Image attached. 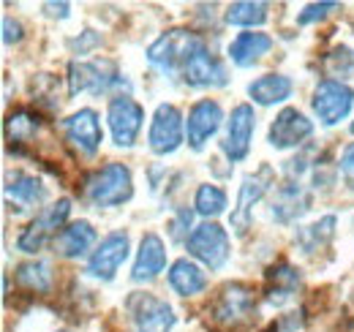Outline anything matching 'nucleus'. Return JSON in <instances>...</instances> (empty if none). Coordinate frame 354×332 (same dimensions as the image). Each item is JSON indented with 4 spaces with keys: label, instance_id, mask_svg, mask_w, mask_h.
<instances>
[{
    "label": "nucleus",
    "instance_id": "obj_28",
    "mask_svg": "<svg viewBox=\"0 0 354 332\" xmlns=\"http://www.w3.org/2000/svg\"><path fill=\"white\" fill-rule=\"evenodd\" d=\"M17 281L19 286L36 294H46L52 289V267L46 261H28L17 267Z\"/></svg>",
    "mask_w": 354,
    "mask_h": 332
},
{
    "label": "nucleus",
    "instance_id": "obj_12",
    "mask_svg": "<svg viewBox=\"0 0 354 332\" xmlns=\"http://www.w3.org/2000/svg\"><path fill=\"white\" fill-rule=\"evenodd\" d=\"M129 259V234L126 232H112L101 240V246L93 250L88 261V275L98 281H112L120 264Z\"/></svg>",
    "mask_w": 354,
    "mask_h": 332
},
{
    "label": "nucleus",
    "instance_id": "obj_19",
    "mask_svg": "<svg viewBox=\"0 0 354 332\" xmlns=\"http://www.w3.org/2000/svg\"><path fill=\"white\" fill-rule=\"evenodd\" d=\"M6 196L17 205V210L36 208V205H41L46 199V185L36 174L14 172V174H8V180H6Z\"/></svg>",
    "mask_w": 354,
    "mask_h": 332
},
{
    "label": "nucleus",
    "instance_id": "obj_23",
    "mask_svg": "<svg viewBox=\"0 0 354 332\" xmlns=\"http://www.w3.org/2000/svg\"><path fill=\"white\" fill-rule=\"evenodd\" d=\"M300 286V270L281 261L275 267H270L267 273V299L272 305H283L286 299H292V294Z\"/></svg>",
    "mask_w": 354,
    "mask_h": 332
},
{
    "label": "nucleus",
    "instance_id": "obj_33",
    "mask_svg": "<svg viewBox=\"0 0 354 332\" xmlns=\"http://www.w3.org/2000/svg\"><path fill=\"white\" fill-rule=\"evenodd\" d=\"M341 174H344V183L354 191V145H349L341 156Z\"/></svg>",
    "mask_w": 354,
    "mask_h": 332
},
{
    "label": "nucleus",
    "instance_id": "obj_30",
    "mask_svg": "<svg viewBox=\"0 0 354 332\" xmlns=\"http://www.w3.org/2000/svg\"><path fill=\"white\" fill-rule=\"evenodd\" d=\"M194 208L199 215L205 218H213V215H221L226 210V194H223L218 185H199L196 188V199H194Z\"/></svg>",
    "mask_w": 354,
    "mask_h": 332
},
{
    "label": "nucleus",
    "instance_id": "obj_27",
    "mask_svg": "<svg viewBox=\"0 0 354 332\" xmlns=\"http://www.w3.org/2000/svg\"><path fill=\"white\" fill-rule=\"evenodd\" d=\"M39 128H41L39 115L22 109V112L8 115V120H6V139L11 142V147H22V145H28L30 139H36Z\"/></svg>",
    "mask_w": 354,
    "mask_h": 332
},
{
    "label": "nucleus",
    "instance_id": "obj_32",
    "mask_svg": "<svg viewBox=\"0 0 354 332\" xmlns=\"http://www.w3.org/2000/svg\"><path fill=\"white\" fill-rule=\"evenodd\" d=\"M338 8V3H310L306 6L300 14H297V22L300 25H313V22H319V19H324L330 11H335Z\"/></svg>",
    "mask_w": 354,
    "mask_h": 332
},
{
    "label": "nucleus",
    "instance_id": "obj_9",
    "mask_svg": "<svg viewBox=\"0 0 354 332\" xmlns=\"http://www.w3.org/2000/svg\"><path fill=\"white\" fill-rule=\"evenodd\" d=\"M106 120H109V131L118 147H131L142 131V120H145V109L129 98V95H118L109 101L106 109Z\"/></svg>",
    "mask_w": 354,
    "mask_h": 332
},
{
    "label": "nucleus",
    "instance_id": "obj_31",
    "mask_svg": "<svg viewBox=\"0 0 354 332\" xmlns=\"http://www.w3.org/2000/svg\"><path fill=\"white\" fill-rule=\"evenodd\" d=\"M324 71L330 74V77H341V82L346 80V77H352L354 74V49L352 46H335L327 57H324Z\"/></svg>",
    "mask_w": 354,
    "mask_h": 332
},
{
    "label": "nucleus",
    "instance_id": "obj_14",
    "mask_svg": "<svg viewBox=\"0 0 354 332\" xmlns=\"http://www.w3.org/2000/svg\"><path fill=\"white\" fill-rule=\"evenodd\" d=\"M310 133H313V123H310L303 112H297V109H283V112H278V118L270 125L267 142H270L275 150H286V147L303 145Z\"/></svg>",
    "mask_w": 354,
    "mask_h": 332
},
{
    "label": "nucleus",
    "instance_id": "obj_16",
    "mask_svg": "<svg viewBox=\"0 0 354 332\" xmlns=\"http://www.w3.org/2000/svg\"><path fill=\"white\" fill-rule=\"evenodd\" d=\"M183 80L191 84V87H221L226 84V68L221 66L218 57L210 55V49L202 44L191 57L188 63L183 66Z\"/></svg>",
    "mask_w": 354,
    "mask_h": 332
},
{
    "label": "nucleus",
    "instance_id": "obj_36",
    "mask_svg": "<svg viewBox=\"0 0 354 332\" xmlns=\"http://www.w3.org/2000/svg\"><path fill=\"white\" fill-rule=\"evenodd\" d=\"M44 8L49 17H60V19L68 17V3H46Z\"/></svg>",
    "mask_w": 354,
    "mask_h": 332
},
{
    "label": "nucleus",
    "instance_id": "obj_3",
    "mask_svg": "<svg viewBox=\"0 0 354 332\" xmlns=\"http://www.w3.org/2000/svg\"><path fill=\"white\" fill-rule=\"evenodd\" d=\"M126 313H129V324H131L129 332H172V327H175L172 308L147 291L129 294Z\"/></svg>",
    "mask_w": 354,
    "mask_h": 332
},
{
    "label": "nucleus",
    "instance_id": "obj_13",
    "mask_svg": "<svg viewBox=\"0 0 354 332\" xmlns=\"http://www.w3.org/2000/svg\"><path fill=\"white\" fill-rule=\"evenodd\" d=\"M254 313V291L245 284H226L216 302H213V319L221 324H240Z\"/></svg>",
    "mask_w": 354,
    "mask_h": 332
},
{
    "label": "nucleus",
    "instance_id": "obj_5",
    "mask_svg": "<svg viewBox=\"0 0 354 332\" xmlns=\"http://www.w3.org/2000/svg\"><path fill=\"white\" fill-rule=\"evenodd\" d=\"M313 112L316 118L324 125H335L341 123L344 118H349L354 104V93L346 82H338V80H324V82L316 84L313 90Z\"/></svg>",
    "mask_w": 354,
    "mask_h": 332
},
{
    "label": "nucleus",
    "instance_id": "obj_37",
    "mask_svg": "<svg viewBox=\"0 0 354 332\" xmlns=\"http://www.w3.org/2000/svg\"><path fill=\"white\" fill-rule=\"evenodd\" d=\"M352 133H354V123H352Z\"/></svg>",
    "mask_w": 354,
    "mask_h": 332
},
{
    "label": "nucleus",
    "instance_id": "obj_29",
    "mask_svg": "<svg viewBox=\"0 0 354 332\" xmlns=\"http://www.w3.org/2000/svg\"><path fill=\"white\" fill-rule=\"evenodd\" d=\"M267 19V3H254V0H237L226 8V22L240 25V28H254Z\"/></svg>",
    "mask_w": 354,
    "mask_h": 332
},
{
    "label": "nucleus",
    "instance_id": "obj_35",
    "mask_svg": "<svg viewBox=\"0 0 354 332\" xmlns=\"http://www.w3.org/2000/svg\"><path fill=\"white\" fill-rule=\"evenodd\" d=\"M95 44H98V36H95L93 30H85L82 42H80V39H74V42H71V46H74V49H80V55H85L90 46H95Z\"/></svg>",
    "mask_w": 354,
    "mask_h": 332
},
{
    "label": "nucleus",
    "instance_id": "obj_4",
    "mask_svg": "<svg viewBox=\"0 0 354 332\" xmlns=\"http://www.w3.org/2000/svg\"><path fill=\"white\" fill-rule=\"evenodd\" d=\"M68 212H71V202H68V199H57L55 205L44 208L25 229H22V234L17 237V248L25 250V253L41 250L46 246V240L57 234V229L63 232V223H66Z\"/></svg>",
    "mask_w": 354,
    "mask_h": 332
},
{
    "label": "nucleus",
    "instance_id": "obj_15",
    "mask_svg": "<svg viewBox=\"0 0 354 332\" xmlns=\"http://www.w3.org/2000/svg\"><path fill=\"white\" fill-rule=\"evenodd\" d=\"M221 120H223V112L216 101H210V98L196 101V104L191 107V112H188V120H185L188 145H191L194 150H202V147L210 142V136L218 131Z\"/></svg>",
    "mask_w": 354,
    "mask_h": 332
},
{
    "label": "nucleus",
    "instance_id": "obj_2",
    "mask_svg": "<svg viewBox=\"0 0 354 332\" xmlns=\"http://www.w3.org/2000/svg\"><path fill=\"white\" fill-rule=\"evenodd\" d=\"M202 39L191 30H183V28H175V30H167L164 36H158L156 42L150 44L147 49V60L153 68H158L161 74H183V66L188 63V57L202 46Z\"/></svg>",
    "mask_w": 354,
    "mask_h": 332
},
{
    "label": "nucleus",
    "instance_id": "obj_26",
    "mask_svg": "<svg viewBox=\"0 0 354 332\" xmlns=\"http://www.w3.org/2000/svg\"><path fill=\"white\" fill-rule=\"evenodd\" d=\"M335 223H338L335 215H324L316 223L300 229L297 232V246L303 248V253H316L319 248H324L333 240V234H335Z\"/></svg>",
    "mask_w": 354,
    "mask_h": 332
},
{
    "label": "nucleus",
    "instance_id": "obj_1",
    "mask_svg": "<svg viewBox=\"0 0 354 332\" xmlns=\"http://www.w3.org/2000/svg\"><path fill=\"white\" fill-rule=\"evenodd\" d=\"M85 196L95 208H118L133 196V180L129 166L106 164L85 180Z\"/></svg>",
    "mask_w": 354,
    "mask_h": 332
},
{
    "label": "nucleus",
    "instance_id": "obj_6",
    "mask_svg": "<svg viewBox=\"0 0 354 332\" xmlns=\"http://www.w3.org/2000/svg\"><path fill=\"white\" fill-rule=\"evenodd\" d=\"M183 115L172 104H158L150 120V131H147V142L150 150L156 156H169L183 145Z\"/></svg>",
    "mask_w": 354,
    "mask_h": 332
},
{
    "label": "nucleus",
    "instance_id": "obj_8",
    "mask_svg": "<svg viewBox=\"0 0 354 332\" xmlns=\"http://www.w3.org/2000/svg\"><path fill=\"white\" fill-rule=\"evenodd\" d=\"M272 169L270 166H259L254 174H245L243 177V185H240V196H237V208L232 210V229L237 234H245L251 229V210L254 205L267 194V188L272 185Z\"/></svg>",
    "mask_w": 354,
    "mask_h": 332
},
{
    "label": "nucleus",
    "instance_id": "obj_7",
    "mask_svg": "<svg viewBox=\"0 0 354 332\" xmlns=\"http://www.w3.org/2000/svg\"><path fill=\"white\" fill-rule=\"evenodd\" d=\"M188 253L210 270H221L229 259V234L218 223H202L188 237Z\"/></svg>",
    "mask_w": 354,
    "mask_h": 332
},
{
    "label": "nucleus",
    "instance_id": "obj_24",
    "mask_svg": "<svg viewBox=\"0 0 354 332\" xmlns=\"http://www.w3.org/2000/svg\"><path fill=\"white\" fill-rule=\"evenodd\" d=\"M248 95L262 107L281 104L292 95V80L283 77V74H265V77H259V80L248 84Z\"/></svg>",
    "mask_w": 354,
    "mask_h": 332
},
{
    "label": "nucleus",
    "instance_id": "obj_34",
    "mask_svg": "<svg viewBox=\"0 0 354 332\" xmlns=\"http://www.w3.org/2000/svg\"><path fill=\"white\" fill-rule=\"evenodd\" d=\"M3 42L6 44H17L22 42V25L11 17H3Z\"/></svg>",
    "mask_w": 354,
    "mask_h": 332
},
{
    "label": "nucleus",
    "instance_id": "obj_21",
    "mask_svg": "<svg viewBox=\"0 0 354 332\" xmlns=\"http://www.w3.org/2000/svg\"><path fill=\"white\" fill-rule=\"evenodd\" d=\"M93 243H95V229L88 221H74L57 234L55 248L60 250V256H66V259H80V256L88 253Z\"/></svg>",
    "mask_w": 354,
    "mask_h": 332
},
{
    "label": "nucleus",
    "instance_id": "obj_20",
    "mask_svg": "<svg viewBox=\"0 0 354 332\" xmlns=\"http://www.w3.org/2000/svg\"><path fill=\"white\" fill-rule=\"evenodd\" d=\"M310 205V196L306 191V185H300L297 180H289L286 185L278 188V196L272 202V215L281 221V223H289L295 218H300Z\"/></svg>",
    "mask_w": 354,
    "mask_h": 332
},
{
    "label": "nucleus",
    "instance_id": "obj_22",
    "mask_svg": "<svg viewBox=\"0 0 354 332\" xmlns=\"http://www.w3.org/2000/svg\"><path fill=\"white\" fill-rule=\"evenodd\" d=\"M272 49V39L267 33H240L234 42L229 44V57L232 63H237L240 68H248L254 66L262 55H267Z\"/></svg>",
    "mask_w": 354,
    "mask_h": 332
},
{
    "label": "nucleus",
    "instance_id": "obj_10",
    "mask_svg": "<svg viewBox=\"0 0 354 332\" xmlns=\"http://www.w3.org/2000/svg\"><path fill=\"white\" fill-rule=\"evenodd\" d=\"M112 84H120V74L115 71V66L109 60H101V63H71L68 66V93L71 95H80V93L101 95Z\"/></svg>",
    "mask_w": 354,
    "mask_h": 332
},
{
    "label": "nucleus",
    "instance_id": "obj_25",
    "mask_svg": "<svg viewBox=\"0 0 354 332\" xmlns=\"http://www.w3.org/2000/svg\"><path fill=\"white\" fill-rule=\"evenodd\" d=\"M169 286L180 294V297H194L207 286V275L188 259H177L169 270Z\"/></svg>",
    "mask_w": 354,
    "mask_h": 332
},
{
    "label": "nucleus",
    "instance_id": "obj_11",
    "mask_svg": "<svg viewBox=\"0 0 354 332\" xmlns=\"http://www.w3.org/2000/svg\"><path fill=\"white\" fill-rule=\"evenodd\" d=\"M254 128H257V115L251 104H240L232 109V118L226 123V136L221 142V150L226 153L229 161H243L251 150V139H254Z\"/></svg>",
    "mask_w": 354,
    "mask_h": 332
},
{
    "label": "nucleus",
    "instance_id": "obj_17",
    "mask_svg": "<svg viewBox=\"0 0 354 332\" xmlns=\"http://www.w3.org/2000/svg\"><path fill=\"white\" fill-rule=\"evenodd\" d=\"M164 267H167V246L156 232H147L142 237V243H139V250H136L131 278L136 284L153 281V278H158L164 273Z\"/></svg>",
    "mask_w": 354,
    "mask_h": 332
},
{
    "label": "nucleus",
    "instance_id": "obj_18",
    "mask_svg": "<svg viewBox=\"0 0 354 332\" xmlns=\"http://www.w3.org/2000/svg\"><path fill=\"white\" fill-rule=\"evenodd\" d=\"M66 139L85 156H95V150L101 147V125H98V115L93 109H80L74 112L66 123Z\"/></svg>",
    "mask_w": 354,
    "mask_h": 332
}]
</instances>
